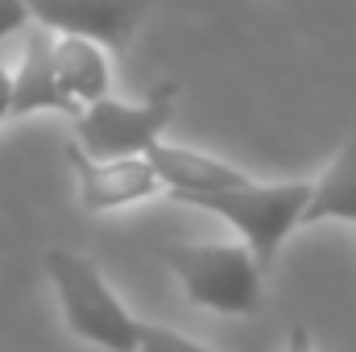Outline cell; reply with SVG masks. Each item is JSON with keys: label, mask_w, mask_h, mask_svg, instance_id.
<instances>
[{"label": "cell", "mask_w": 356, "mask_h": 352, "mask_svg": "<svg viewBox=\"0 0 356 352\" xmlns=\"http://www.w3.org/2000/svg\"><path fill=\"white\" fill-rule=\"evenodd\" d=\"M46 278L58 294V311L67 319V332L83 344L104 352H133L137 344V315L120 303V294L108 286L104 269L88 253L75 249H50Z\"/></svg>", "instance_id": "obj_1"}, {"label": "cell", "mask_w": 356, "mask_h": 352, "mask_svg": "<svg viewBox=\"0 0 356 352\" xmlns=\"http://www.w3.org/2000/svg\"><path fill=\"white\" fill-rule=\"evenodd\" d=\"M162 265L182 286V294L220 315H253L261 303V265L245 241H182L158 249Z\"/></svg>", "instance_id": "obj_2"}, {"label": "cell", "mask_w": 356, "mask_h": 352, "mask_svg": "<svg viewBox=\"0 0 356 352\" xmlns=\"http://www.w3.org/2000/svg\"><path fill=\"white\" fill-rule=\"evenodd\" d=\"M307 195H311V182H302V178H294V182H253L249 178V182L228 186V191L195 195L186 207H199V211L228 220L236 228V237L249 245L261 273H269L282 245L298 232Z\"/></svg>", "instance_id": "obj_3"}, {"label": "cell", "mask_w": 356, "mask_h": 352, "mask_svg": "<svg viewBox=\"0 0 356 352\" xmlns=\"http://www.w3.org/2000/svg\"><path fill=\"white\" fill-rule=\"evenodd\" d=\"M178 88L162 79L145 99H116L112 91L91 99L75 116V141L88 158H141L175 120Z\"/></svg>", "instance_id": "obj_4"}, {"label": "cell", "mask_w": 356, "mask_h": 352, "mask_svg": "<svg viewBox=\"0 0 356 352\" xmlns=\"http://www.w3.org/2000/svg\"><path fill=\"white\" fill-rule=\"evenodd\" d=\"M29 25L54 38H88L120 54L149 13V0H21Z\"/></svg>", "instance_id": "obj_5"}, {"label": "cell", "mask_w": 356, "mask_h": 352, "mask_svg": "<svg viewBox=\"0 0 356 352\" xmlns=\"http://www.w3.org/2000/svg\"><path fill=\"white\" fill-rule=\"evenodd\" d=\"M67 158L75 166L79 203L88 211H116V207L141 203L162 191V182L145 158H88L79 145H67Z\"/></svg>", "instance_id": "obj_6"}, {"label": "cell", "mask_w": 356, "mask_h": 352, "mask_svg": "<svg viewBox=\"0 0 356 352\" xmlns=\"http://www.w3.org/2000/svg\"><path fill=\"white\" fill-rule=\"evenodd\" d=\"M154 175L162 182V191L175 199V203H191L195 195H211V191H228V186H241L249 182L245 170L211 158V154H199L191 145H170V141H154L145 154H141Z\"/></svg>", "instance_id": "obj_7"}, {"label": "cell", "mask_w": 356, "mask_h": 352, "mask_svg": "<svg viewBox=\"0 0 356 352\" xmlns=\"http://www.w3.org/2000/svg\"><path fill=\"white\" fill-rule=\"evenodd\" d=\"M25 42H21V54H17V67H13V104H8V116H29V112H67V99L54 83V33L38 29V25H25L21 29Z\"/></svg>", "instance_id": "obj_8"}, {"label": "cell", "mask_w": 356, "mask_h": 352, "mask_svg": "<svg viewBox=\"0 0 356 352\" xmlns=\"http://www.w3.org/2000/svg\"><path fill=\"white\" fill-rule=\"evenodd\" d=\"M54 83L71 108V120H75L83 104L108 95V88H112L108 50L88 38H54Z\"/></svg>", "instance_id": "obj_9"}, {"label": "cell", "mask_w": 356, "mask_h": 352, "mask_svg": "<svg viewBox=\"0 0 356 352\" xmlns=\"http://www.w3.org/2000/svg\"><path fill=\"white\" fill-rule=\"evenodd\" d=\"M356 224V137H348L332 162L319 170V178L311 182L307 207L298 228H315V224Z\"/></svg>", "instance_id": "obj_10"}, {"label": "cell", "mask_w": 356, "mask_h": 352, "mask_svg": "<svg viewBox=\"0 0 356 352\" xmlns=\"http://www.w3.org/2000/svg\"><path fill=\"white\" fill-rule=\"evenodd\" d=\"M133 352H216V349L199 344L195 336L175 332L166 323H137V344H133Z\"/></svg>", "instance_id": "obj_11"}, {"label": "cell", "mask_w": 356, "mask_h": 352, "mask_svg": "<svg viewBox=\"0 0 356 352\" xmlns=\"http://www.w3.org/2000/svg\"><path fill=\"white\" fill-rule=\"evenodd\" d=\"M29 25V13H25V4L21 0H0V50L21 33Z\"/></svg>", "instance_id": "obj_12"}, {"label": "cell", "mask_w": 356, "mask_h": 352, "mask_svg": "<svg viewBox=\"0 0 356 352\" xmlns=\"http://www.w3.org/2000/svg\"><path fill=\"white\" fill-rule=\"evenodd\" d=\"M8 104H13V63L0 54V125L8 120Z\"/></svg>", "instance_id": "obj_13"}, {"label": "cell", "mask_w": 356, "mask_h": 352, "mask_svg": "<svg viewBox=\"0 0 356 352\" xmlns=\"http://www.w3.org/2000/svg\"><path fill=\"white\" fill-rule=\"evenodd\" d=\"M286 352H315V340H311V328H307V323H294V328H290Z\"/></svg>", "instance_id": "obj_14"}]
</instances>
